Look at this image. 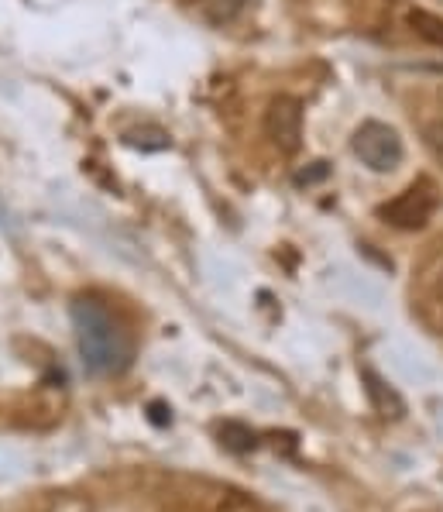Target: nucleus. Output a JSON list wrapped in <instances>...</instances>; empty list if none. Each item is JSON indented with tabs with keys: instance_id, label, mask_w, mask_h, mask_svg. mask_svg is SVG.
Segmentation results:
<instances>
[{
	"instance_id": "nucleus-2",
	"label": "nucleus",
	"mask_w": 443,
	"mask_h": 512,
	"mask_svg": "<svg viewBox=\"0 0 443 512\" xmlns=\"http://www.w3.org/2000/svg\"><path fill=\"white\" fill-rule=\"evenodd\" d=\"M433 214H437V189L426 179H419L409 189H402L395 200L378 207V217L392 227H402V231H419V227L430 224Z\"/></svg>"
},
{
	"instance_id": "nucleus-10",
	"label": "nucleus",
	"mask_w": 443,
	"mask_h": 512,
	"mask_svg": "<svg viewBox=\"0 0 443 512\" xmlns=\"http://www.w3.org/2000/svg\"><path fill=\"white\" fill-rule=\"evenodd\" d=\"M152 420L158 423V427H165V423H169V416H165V406H162V403H155V406H152Z\"/></svg>"
},
{
	"instance_id": "nucleus-9",
	"label": "nucleus",
	"mask_w": 443,
	"mask_h": 512,
	"mask_svg": "<svg viewBox=\"0 0 443 512\" xmlns=\"http://www.w3.org/2000/svg\"><path fill=\"white\" fill-rule=\"evenodd\" d=\"M327 172H330V169H327V162H316L310 172H299V176H296V183H299V186H303V183L310 186V183H316V179H323V176H327Z\"/></svg>"
},
{
	"instance_id": "nucleus-7",
	"label": "nucleus",
	"mask_w": 443,
	"mask_h": 512,
	"mask_svg": "<svg viewBox=\"0 0 443 512\" xmlns=\"http://www.w3.org/2000/svg\"><path fill=\"white\" fill-rule=\"evenodd\" d=\"M409 25H413L419 38H426V42H433V45H443V18H437V14L413 11L409 14Z\"/></svg>"
},
{
	"instance_id": "nucleus-1",
	"label": "nucleus",
	"mask_w": 443,
	"mask_h": 512,
	"mask_svg": "<svg viewBox=\"0 0 443 512\" xmlns=\"http://www.w3.org/2000/svg\"><path fill=\"white\" fill-rule=\"evenodd\" d=\"M73 327L83 368L90 375H121L134 361L131 330L107 310L100 299H76Z\"/></svg>"
},
{
	"instance_id": "nucleus-3",
	"label": "nucleus",
	"mask_w": 443,
	"mask_h": 512,
	"mask_svg": "<svg viewBox=\"0 0 443 512\" xmlns=\"http://www.w3.org/2000/svg\"><path fill=\"white\" fill-rule=\"evenodd\" d=\"M351 148L368 169L375 172H392L402 162V138L399 131L389 128L382 121H365L351 138Z\"/></svg>"
},
{
	"instance_id": "nucleus-8",
	"label": "nucleus",
	"mask_w": 443,
	"mask_h": 512,
	"mask_svg": "<svg viewBox=\"0 0 443 512\" xmlns=\"http://www.w3.org/2000/svg\"><path fill=\"white\" fill-rule=\"evenodd\" d=\"M220 444H224L227 451L244 454V451H251L258 440H255V433H251L248 427H241V423H227V427L220 430Z\"/></svg>"
},
{
	"instance_id": "nucleus-6",
	"label": "nucleus",
	"mask_w": 443,
	"mask_h": 512,
	"mask_svg": "<svg viewBox=\"0 0 443 512\" xmlns=\"http://www.w3.org/2000/svg\"><path fill=\"white\" fill-rule=\"evenodd\" d=\"M419 317H423V324L430 327L433 334H443V269L437 275V282L426 289L423 303H419Z\"/></svg>"
},
{
	"instance_id": "nucleus-5",
	"label": "nucleus",
	"mask_w": 443,
	"mask_h": 512,
	"mask_svg": "<svg viewBox=\"0 0 443 512\" xmlns=\"http://www.w3.org/2000/svg\"><path fill=\"white\" fill-rule=\"evenodd\" d=\"M361 382H365V392L378 416H385V420H402V416H406V399H402L375 368H361Z\"/></svg>"
},
{
	"instance_id": "nucleus-4",
	"label": "nucleus",
	"mask_w": 443,
	"mask_h": 512,
	"mask_svg": "<svg viewBox=\"0 0 443 512\" xmlns=\"http://www.w3.org/2000/svg\"><path fill=\"white\" fill-rule=\"evenodd\" d=\"M265 135L282 155H296L303 145V104L296 97H275L265 110Z\"/></svg>"
}]
</instances>
